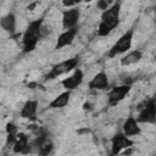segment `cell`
<instances>
[{"instance_id": "6da1fadb", "label": "cell", "mask_w": 156, "mask_h": 156, "mask_svg": "<svg viewBox=\"0 0 156 156\" xmlns=\"http://www.w3.org/2000/svg\"><path fill=\"white\" fill-rule=\"evenodd\" d=\"M43 26H44V18H38L28 23L22 37V45H23L22 48L24 54L30 52L35 49L39 39L43 37L41 33Z\"/></svg>"}, {"instance_id": "7a4b0ae2", "label": "cell", "mask_w": 156, "mask_h": 156, "mask_svg": "<svg viewBox=\"0 0 156 156\" xmlns=\"http://www.w3.org/2000/svg\"><path fill=\"white\" fill-rule=\"evenodd\" d=\"M79 63V56H74L72 58H68V60H65L55 66H52V68L50 69V72L45 76V80H51V79H55L65 73H68L71 71H73L74 68H77Z\"/></svg>"}, {"instance_id": "3957f363", "label": "cell", "mask_w": 156, "mask_h": 156, "mask_svg": "<svg viewBox=\"0 0 156 156\" xmlns=\"http://www.w3.org/2000/svg\"><path fill=\"white\" fill-rule=\"evenodd\" d=\"M133 35H134V29L130 28L128 29L126 33H123L119 39H117V41L112 45V48L108 50L107 56L108 57H115L119 54H123L126 51H128L132 46V41H133Z\"/></svg>"}, {"instance_id": "277c9868", "label": "cell", "mask_w": 156, "mask_h": 156, "mask_svg": "<svg viewBox=\"0 0 156 156\" xmlns=\"http://www.w3.org/2000/svg\"><path fill=\"white\" fill-rule=\"evenodd\" d=\"M156 121V104L155 99H150L149 101H145V105L140 108V112L136 117L138 123H155Z\"/></svg>"}, {"instance_id": "5b68a950", "label": "cell", "mask_w": 156, "mask_h": 156, "mask_svg": "<svg viewBox=\"0 0 156 156\" xmlns=\"http://www.w3.org/2000/svg\"><path fill=\"white\" fill-rule=\"evenodd\" d=\"M121 0H116L113 1V4L102 11L101 13V21L111 24L113 28H116L119 24V12H121Z\"/></svg>"}, {"instance_id": "8992f818", "label": "cell", "mask_w": 156, "mask_h": 156, "mask_svg": "<svg viewBox=\"0 0 156 156\" xmlns=\"http://www.w3.org/2000/svg\"><path fill=\"white\" fill-rule=\"evenodd\" d=\"M132 145H133V141L123 132H118L111 139V155L112 156L113 155H117L123 149H128Z\"/></svg>"}, {"instance_id": "52a82bcc", "label": "cell", "mask_w": 156, "mask_h": 156, "mask_svg": "<svg viewBox=\"0 0 156 156\" xmlns=\"http://www.w3.org/2000/svg\"><path fill=\"white\" fill-rule=\"evenodd\" d=\"M130 91V84H122L118 87H113L107 94V102L110 106H116L121 102L126 95Z\"/></svg>"}, {"instance_id": "ba28073f", "label": "cell", "mask_w": 156, "mask_h": 156, "mask_svg": "<svg viewBox=\"0 0 156 156\" xmlns=\"http://www.w3.org/2000/svg\"><path fill=\"white\" fill-rule=\"evenodd\" d=\"M80 17V11L77 7H72L69 10H65L62 12V27L63 29L74 28L78 24Z\"/></svg>"}, {"instance_id": "9c48e42d", "label": "cell", "mask_w": 156, "mask_h": 156, "mask_svg": "<svg viewBox=\"0 0 156 156\" xmlns=\"http://www.w3.org/2000/svg\"><path fill=\"white\" fill-rule=\"evenodd\" d=\"M83 78H84L83 71L79 69V68H74V72L69 77L62 79L61 84L66 90H71L72 91V90H74L76 88H78L83 83Z\"/></svg>"}, {"instance_id": "30bf717a", "label": "cell", "mask_w": 156, "mask_h": 156, "mask_svg": "<svg viewBox=\"0 0 156 156\" xmlns=\"http://www.w3.org/2000/svg\"><path fill=\"white\" fill-rule=\"evenodd\" d=\"M77 32H78V27H74V28H69V29H65V32H62L57 40H56V44H55V50H60L65 46H68L73 43L76 35H77Z\"/></svg>"}, {"instance_id": "8fae6325", "label": "cell", "mask_w": 156, "mask_h": 156, "mask_svg": "<svg viewBox=\"0 0 156 156\" xmlns=\"http://www.w3.org/2000/svg\"><path fill=\"white\" fill-rule=\"evenodd\" d=\"M89 89L91 90H105L108 89V78L105 71H100L98 74L94 76V78L88 84Z\"/></svg>"}, {"instance_id": "7c38bea8", "label": "cell", "mask_w": 156, "mask_h": 156, "mask_svg": "<svg viewBox=\"0 0 156 156\" xmlns=\"http://www.w3.org/2000/svg\"><path fill=\"white\" fill-rule=\"evenodd\" d=\"M12 147L16 154H29L32 151V144L28 143V136L23 133H17V138Z\"/></svg>"}, {"instance_id": "4fadbf2b", "label": "cell", "mask_w": 156, "mask_h": 156, "mask_svg": "<svg viewBox=\"0 0 156 156\" xmlns=\"http://www.w3.org/2000/svg\"><path fill=\"white\" fill-rule=\"evenodd\" d=\"M140 127L136 122V119L133 117V116H129L124 123H123V133L127 135V136H132V135H138L140 134Z\"/></svg>"}, {"instance_id": "5bb4252c", "label": "cell", "mask_w": 156, "mask_h": 156, "mask_svg": "<svg viewBox=\"0 0 156 156\" xmlns=\"http://www.w3.org/2000/svg\"><path fill=\"white\" fill-rule=\"evenodd\" d=\"M0 27L5 32L13 34L16 32V16H15V13L10 12V13L2 16L0 18Z\"/></svg>"}, {"instance_id": "9a60e30c", "label": "cell", "mask_w": 156, "mask_h": 156, "mask_svg": "<svg viewBox=\"0 0 156 156\" xmlns=\"http://www.w3.org/2000/svg\"><path fill=\"white\" fill-rule=\"evenodd\" d=\"M38 110V101L37 100H28L23 105L21 110V117L22 118H28V119H34Z\"/></svg>"}, {"instance_id": "2e32d148", "label": "cell", "mask_w": 156, "mask_h": 156, "mask_svg": "<svg viewBox=\"0 0 156 156\" xmlns=\"http://www.w3.org/2000/svg\"><path fill=\"white\" fill-rule=\"evenodd\" d=\"M69 98H71V90H66V91L61 93L58 96H56L49 104V107L50 108H61V107H65L69 102Z\"/></svg>"}, {"instance_id": "e0dca14e", "label": "cell", "mask_w": 156, "mask_h": 156, "mask_svg": "<svg viewBox=\"0 0 156 156\" xmlns=\"http://www.w3.org/2000/svg\"><path fill=\"white\" fill-rule=\"evenodd\" d=\"M141 56L143 55H141V51L140 50H133V51L128 52L127 55H124L119 60V62H121L122 66H130V65H134V63L139 62L140 58H141Z\"/></svg>"}, {"instance_id": "ac0fdd59", "label": "cell", "mask_w": 156, "mask_h": 156, "mask_svg": "<svg viewBox=\"0 0 156 156\" xmlns=\"http://www.w3.org/2000/svg\"><path fill=\"white\" fill-rule=\"evenodd\" d=\"M112 29H115V28L111 24L101 21L99 23V27H98V35L99 37H106V35H108L112 32Z\"/></svg>"}, {"instance_id": "d6986e66", "label": "cell", "mask_w": 156, "mask_h": 156, "mask_svg": "<svg viewBox=\"0 0 156 156\" xmlns=\"http://www.w3.org/2000/svg\"><path fill=\"white\" fill-rule=\"evenodd\" d=\"M52 143L50 140H46L44 144H41L39 147H38V154L39 155H49L51 151H52Z\"/></svg>"}, {"instance_id": "ffe728a7", "label": "cell", "mask_w": 156, "mask_h": 156, "mask_svg": "<svg viewBox=\"0 0 156 156\" xmlns=\"http://www.w3.org/2000/svg\"><path fill=\"white\" fill-rule=\"evenodd\" d=\"M113 4V0H98V7L100 10H106Z\"/></svg>"}, {"instance_id": "44dd1931", "label": "cell", "mask_w": 156, "mask_h": 156, "mask_svg": "<svg viewBox=\"0 0 156 156\" xmlns=\"http://www.w3.org/2000/svg\"><path fill=\"white\" fill-rule=\"evenodd\" d=\"M6 133L7 134H12V133H17V127L15 123H7L6 124Z\"/></svg>"}, {"instance_id": "7402d4cb", "label": "cell", "mask_w": 156, "mask_h": 156, "mask_svg": "<svg viewBox=\"0 0 156 156\" xmlns=\"http://www.w3.org/2000/svg\"><path fill=\"white\" fill-rule=\"evenodd\" d=\"M78 2H80V0H62L63 6H66V7H72L73 5H76Z\"/></svg>"}, {"instance_id": "603a6c76", "label": "cell", "mask_w": 156, "mask_h": 156, "mask_svg": "<svg viewBox=\"0 0 156 156\" xmlns=\"http://www.w3.org/2000/svg\"><path fill=\"white\" fill-rule=\"evenodd\" d=\"M83 108H84V110L90 108V102H85V104H84V106H83Z\"/></svg>"}, {"instance_id": "cb8c5ba5", "label": "cell", "mask_w": 156, "mask_h": 156, "mask_svg": "<svg viewBox=\"0 0 156 156\" xmlns=\"http://www.w3.org/2000/svg\"><path fill=\"white\" fill-rule=\"evenodd\" d=\"M87 1H90V0H87Z\"/></svg>"}]
</instances>
